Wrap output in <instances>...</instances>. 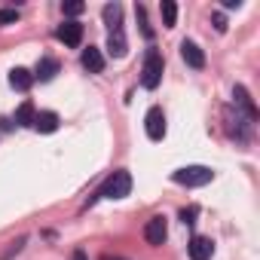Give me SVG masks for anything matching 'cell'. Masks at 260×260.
Segmentation results:
<instances>
[{
	"instance_id": "9",
	"label": "cell",
	"mask_w": 260,
	"mask_h": 260,
	"mask_svg": "<svg viewBox=\"0 0 260 260\" xmlns=\"http://www.w3.org/2000/svg\"><path fill=\"white\" fill-rule=\"evenodd\" d=\"M80 64H83L89 74H101V71H104V55H101V49H98V46H89V49H83V55H80Z\"/></svg>"
},
{
	"instance_id": "8",
	"label": "cell",
	"mask_w": 260,
	"mask_h": 260,
	"mask_svg": "<svg viewBox=\"0 0 260 260\" xmlns=\"http://www.w3.org/2000/svg\"><path fill=\"white\" fill-rule=\"evenodd\" d=\"M125 49H128V43H125L122 25H113V28H110V37H107V52H110L113 58H122V55H125Z\"/></svg>"
},
{
	"instance_id": "22",
	"label": "cell",
	"mask_w": 260,
	"mask_h": 260,
	"mask_svg": "<svg viewBox=\"0 0 260 260\" xmlns=\"http://www.w3.org/2000/svg\"><path fill=\"white\" fill-rule=\"evenodd\" d=\"M223 7H226V10H239V7H242V0H223Z\"/></svg>"
},
{
	"instance_id": "15",
	"label": "cell",
	"mask_w": 260,
	"mask_h": 260,
	"mask_svg": "<svg viewBox=\"0 0 260 260\" xmlns=\"http://www.w3.org/2000/svg\"><path fill=\"white\" fill-rule=\"evenodd\" d=\"M34 116H37V110H34L31 101H25V104L16 110V122H19V125H34Z\"/></svg>"
},
{
	"instance_id": "18",
	"label": "cell",
	"mask_w": 260,
	"mask_h": 260,
	"mask_svg": "<svg viewBox=\"0 0 260 260\" xmlns=\"http://www.w3.org/2000/svg\"><path fill=\"white\" fill-rule=\"evenodd\" d=\"M86 10V4H80V0H68V4H61V13L64 16H80Z\"/></svg>"
},
{
	"instance_id": "11",
	"label": "cell",
	"mask_w": 260,
	"mask_h": 260,
	"mask_svg": "<svg viewBox=\"0 0 260 260\" xmlns=\"http://www.w3.org/2000/svg\"><path fill=\"white\" fill-rule=\"evenodd\" d=\"M34 128H37V132H43V135H52L55 128H58V113H52V110L37 113L34 116Z\"/></svg>"
},
{
	"instance_id": "3",
	"label": "cell",
	"mask_w": 260,
	"mask_h": 260,
	"mask_svg": "<svg viewBox=\"0 0 260 260\" xmlns=\"http://www.w3.org/2000/svg\"><path fill=\"white\" fill-rule=\"evenodd\" d=\"M128 190H132V175H128V172H113V175L101 184V190H98L95 196H104V199H122V196H128Z\"/></svg>"
},
{
	"instance_id": "7",
	"label": "cell",
	"mask_w": 260,
	"mask_h": 260,
	"mask_svg": "<svg viewBox=\"0 0 260 260\" xmlns=\"http://www.w3.org/2000/svg\"><path fill=\"white\" fill-rule=\"evenodd\" d=\"M187 251H190V257H193V260H211L214 245H211V239H205V236H193V239H190V245H187Z\"/></svg>"
},
{
	"instance_id": "6",
	"label": "cell",
	"mask_w": 260,
	"mask_h": 260,
	"mask_svg": "<svg viewBox=\"0 0 260 260\" xmlns=\"http://www.w3.org/2000/svg\"><path fill=\"white\" fill-rule=\"evenodd\" d=\"M166 236H169L166 217H150V220H147V226H144V239H147L150 245H162V242H166Z\"/></svg>"
},
{
	"instance_id": "10",
	"label": "cell",
	"mask_w": 260,
	"mask_h": 260,
	"mask_svg": "<svg viewBox=\"0 0 260 260\" xmlns=\"http://www.w3.org/2000/svg\"><path fill=\"white\" fill-rule=\"evenodd\" d=\"M181 55H184V61H187L190 68H196V71L205 68V52H202L193 40H184V43H181Z\"/></svg>"
},
{
	"instance_id": "1",
	"label": "cell",
	"mask_w": 260,
	"mask_h": 260,
	"mask_svg": "<svg viewBox=\"0 0 260 260\" xmlns=\"http://www.w3.org/2000/svg\"><path fill=\"white\" fill-rule=\"evenodd\" d=\"M162 68H166L162 52L150 46L147 55H144V71H141V83H144V89H156V86H159V80H162Z\"/></svg>"
},
{
	"instance_id": "2",
	"label": "cell",
	"mask_w": 260,
	"mask_h": 260,
	"mask_svg": "<svg viewBox=\"0 0 260 260\" xmlns=\"http://www.w3.org/2000/svg\"><path fill=\"white\" fill-rule=\"evenodd\" d=\"M211 178H214V172L208 166H187L172 175V181L181 187H205V184H211Z\"/></svg>"
},
{
	"instance_id": "21",
	"label": "cell",
	"mask_w": 260,
	"mask_h": 260,
	"mask_svg": "<svg viewBox=\"0 0 260 260\" xmlns=\"http://www.w3.org/2000/svg\"><path fill=\"white\" fill-rule=\"evenodd\" d=\"M193 217H196V208H190V211L184 208V211H181V220H184V223H193Z\"/></svg>"
},
{
	"instance_id": "23",
	"label": "cell",
	"mask_w": 260,
	"mask_h": 260,
	"mask_svg": "<svg viewBox=\"0 0 260 260\" xmlns=\"http://www.w3.org/2000/svg\"><path fill=\"white\" fill-rule=\"evenodd\" d=\"M74 260H86V251H74Z\"/></svg>"
},
{
	"instance_id": "5",
	"label": "cell",
	"mask_w": 260,
	"mask_h": 260,
	"mask_svg": "<svg viewBox=\"0 0 260 260\" xmlns=\"http://www.w3.org/2000/svg\"><path fill=\"white\" fill-rule=\"evenodd\" d=\"M55 37H58V40H61L64 46L77 49V46L83 43V25H80V22H64V25H58Z\"/></svg>"
},
{
	"instance_id": "20",
	"label": "cell",
	"mask_w": 260,
	"mask_h": 260,
	"mask_svg": "<svg viewBox=\"0 0 260 260\" xmlns=\"http://www.w3.org/2000/svg\"><path fill=\"white\" fill-rule=\"evenodd\" d=\"M214 28H217V34H223V31H226V19H223L220 13L214 16Z\"/></svg>"
},
{
	"instance_id": "19",
	"label": "cell",
	"mask_w": 260,
	"mask_h": 260,
	"mask_svg": "<svg viewBox=\"0 0 260 260\" xmlns=\"http://www.w3.org/2000/svg\"><path fill=\"white\" fill-rule=\"evenodd\" d=\"M19 22V10H0V25H13Z\"/></svg>"
},
{
	"instance_id": "12",
	"label": "cell",
	"mask_w": 260,
	"mask_h": 260,
	"mask_svg": "<svg viewBox=\"0 0 260 260\" xmlns=\"http://www.w3.org/2000/svg\"><path fill=\"white\" fill-rule=\"evenodd\" d=\"M10 86L19 89V92H28V89L34 86V74L25 71V68H13V71H10Z\"/></svg>"
},
{
	"instance_id": "17",
	"label": "cell",
	"mask_w": 260,
	"mask_h": 260,
	"mask_svg": "<svg viewBox=\"0 0 260 260\" xmlns=\"http://www.w3.org/2000/svg\"><path fill=\"white\" fill-rule=\"evenodd\" d=\"M135 16H138V25H141V34H144L147 40H153V28L147 25V10H144V7H135Z\"/></svg>"
},
{
	"instance_id": "13",
	"label": "cell",
	"mask_w": 260,
	"mask_h": 260,
	"mask_svg": "<svg viewBox=\"0 0 260 260\" xmlns=\"http://www.w3.org/2000/svg\"><path fill=\"white\" fill-rule=\"evenodd\" d=\"M233 98H236V104L245 110V116L254 122V119H257V107H254V101H251L248 89H245V86H236V89H233Z\"/></svg>"
},
{
	"instance_id": "24",
	"label": "cell",
	"mask_w": 260,
	"mask_h": 260,
	"mask_svg": "<svg viewBox=\"0 0 260 260\" xmlns=\"http://www.w3.org/2000/svg\"><path fill=\"white\" fill-rule=\"evenodd\" d=\"M104 260H122V257H104Z\"/></svg>"
},
{
	"instance_id": "4",
	"label": "cell",
	"mask_w": 260,
	"mask_h": 260,
	"mask_svg": "<svg viewBox=\"0 0 260 260\" xmlns=\"http://www.w3.org/2000/svg\"><path fill=\"white\" fill-rule=\"evenodd\" d=\"M144 128H147V138L150 141H162L166 138V113H162V107H150L147 110Z\"/></svg>"
},
{
	"instance_id": "14",
	"label": "cell",
	"mask_w": 260,
	"mask_h": 260,
	"mask_svg": "<svg viewBox=\"0 0 260 260\" xmlns=\"http://www.w3.org/2000/svg\"><path fill=\"white\" fill-rule=\"evenodd\" d=\"M55 74H58V61H55V58H40V61H37V71H34V80H43V83H46V80H52Z\"/></svg>"
},
{
	"instance_id": "16",
	"label": "cell",
	"mask_w": 260,
	"mask_h": 260,
	"mask_svg": "<svg viewBox=\"0 0 260 260\" xmlns=\"http://www.w3.org/2000/svg\"><path fill=\"white\" fill-rule=\"evenodd\" d=\"M162 22H166V28L178 25V4L175 0H162Z\"/></svg>"
}]
</instances>
